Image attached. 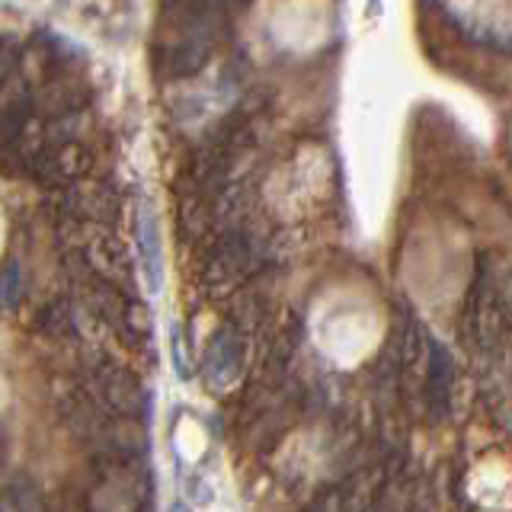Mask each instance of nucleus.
<instances>
[{
  "mask_svg": "<svg viewBox=\"0 0 512 512\" xmlns=\"http://www.w3.org/2000/svg\"><path fill=\"white\" fill-rule=\"evenodd\" d=\"M87 381H90V397L100 404L106 413H112L116 420H144L151 413V394L148 388L132 375L128 368L119 362H112L96 352V359H90L87 368Z\"/></svg>",
  "mask_w": 512,
  "mask_h": 512,
  "instance_id": "f257e3e1",
  "label": "nucleus"
},
{
  "mask_svg": "<svg viewBox=\"0 0 512 512\" xmlns=\"http://www.w3.org/2000/svg\"><path fill=\"white\" fill-rule=\"evenodd\" d=\"M90 103H93V87L77 64L52 71L32 87V112L42 122L80 116V112H87Z\"/></svg>",
  "mask_w": 512,
  "mask_h": 512,
  "instance_id": "f03ea898",
  "label": "nucleus"
},
{
  "mask_svg": "<svg viewBox=\"0 0 512 512\" xmlns=\"http://www.w3.org/2000/svg\"><path fill=\"white\" fill-rule=\"evenodd\" d=\"M240 368H244V336L224 324L208 336L202 352V375L212 388H224L240 375Z\"/></svg>",
  "mask_w": 512,
  "mask_h": 512,
  "instance_id": "7ed1b4c3",
  "label": "nucleus"
},
{
  "mask_svg": "<svg viewBox=\"0 0 512 512\" xmlns=\"http://www.w3.org/2000/svg\"><path fill=\"white\" fill-rule=\"evenodd\" d=\"M135 234H138V250H141V266L144 276H148V288L157 292L160 276H164V263H160V237H157V218L151 212V205H138V218H135Z\"/></svg>",
  "mask_w": 512,
  "mask_h": 512,
  "instance_id": "20e7f679",
  "label": "nucleus"
},
{
  "mask_svg": "<svg viewBox=\"0 0 512 512\" xmlns=\"http://www.w3.org/2000/svg\"><path fill=\"white\" fill-rule=\"evenodd\" d=\"M452 381H455V362H452V356H448V349L439 343H429L426 394H429V404L436 413H445L448 394H452Z\"/></svg>",
  "mask_w": 512,
  "mask_h": 512,
  "instance_id": "39448f33",
  "label": "nucleus"
},
{
  "mask_svg": "<svg viewBox=\"0 0 512 512\" xmlns=\"http://www.w3.org/2000/svg\"><path fill=\"white\" fill-rule=\"evenodd\" d=\"M36 333L48 336V340H71L77 333V314H74V301L71 298H52L45 301L42 308L36 311V320H32Z\"/></svg>",
  "mask_w": 512,
  "mask_h": 512,
  "instance_id": "423d86ee",
  "label": "nucleus"
},
{
  "mask_svg": "<svg viewBox=\"0 0 512 512\" xmlns=\"http://www.w3.org/2000/svg\"><path fill=\"white\" fill-rule=\"evenodd\" d=\"M23 304V266L10 260L0 272V308L16 311Z\"/></svg>",
  "mask_w": 512,
  "mask_h": 512,
  "instance_id": "0eeeda50",
  "label": "nucleus"
},
{
  "mask_svg": "<svg viewBox=\"0 0 512 512\" xmlns=\"http://www.w3.org/2000/svg\"><path fill=\"white\" fill-rule=\"evenodd\" d=\"M170 512H192V509H189L186 503H173V506H170Z\"/></svg>",
  "mask_w": 512,
  "mask_h": 512,
  "instance_id": "6e6552de",
  "label": "nucleus"
}]
</instances>
